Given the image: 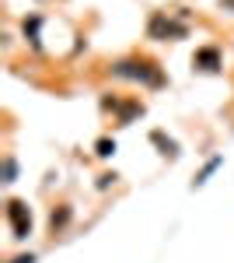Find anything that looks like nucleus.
<instances>
[{
	"instance_id": "f257e3e1",
	"label": "nucleus",
	"mask_w": 234,
	"mask_h": 263,
	"mask_svg": "<svg viewBox=\"0 0 234 263\" xmlns=\"http://www.w3.org/2000/svg\"><path fill=\"white\" fill-rule=\"evenodd\" d=\"M112 74L116 78H133V81L147 84V88H164V70L157 67L154 60H147V57H130V60H119L112 63Z\"/></svg>"
},
{
	"instance_id": "f03ea898",
	"label": "nucleus",
	"mask_w": 234,
	"mask_h": 263,
	"mask_svg": "<svg viewBox=\"0 0 234 263\" xmlns=\"http://www.w3.org/2000/svg\"><path fill=\"white\" fill-rule=\"evenodd\" d=\"M147 35L151 39H185L189 28H185V21H175L168 11H154L147 21Z\"/></svg>"
},
{
	"instance_id": "7ed1b4c3",
	"label": "nucleus",
	"mask_w": 234,
	"mask_h": 263,
	"mask_svg": "<svg viewBox=\"0 0 234 263\" xmlns=\"http://www.w3.org/2000/svg\"><path fill=\"white\" fill-rule=\"evenodd\" d=\"M7 224L14 232V239H28L32 235V207L25 200H7Z\"/></svg>"
},
{
	"instance_id": "20e7f679",
	"label": "nucleus",
	"mask_w": 234,
	"mask_h": 263,
	"mask_svg": "<svg viewBox=\"0 0 234 263\" xmlns=\"http://www.w3.org/2000/svg\"><path fill=\"white\" fill-rule=\"evenodd\" d=\"M193 67H199V70H220V49H217V46H203V49H196Z\"/></svg>"
},
{
	"instance_id": "39448f33",
	"label": "nucleus",
	"mask_w": 234,
	"mask_h": 263,
	"mask_svg": "<svg viewBox=\"0 0 234 263\" xmlns=\"http://www.w3.org/2000/svg\"><path fill=\"white\" fill-rule=\"evenodd\" d=\"M105 109H116L119 123H130L133 116L143 112V105H140V102H119V99H105Z\"/></svg>"
},
{
	"instance_id": "423d86ee",
	"label": "nucleus",
	"mask_w": 234,
	"mask_h": 263,
	"mask_svg": "<svg viewBox=\"0 0 234 263\" xmlns=\"http://www.w3.org/2000/svg\"><path fill=\"white\" fill-rule=\"evenodd\" d=\"M151 141H154L157 147H161V155H168V158H175V155H178L175 141H168V137H164V134H161V130H154V134H151Z\"/></svg>"
},
{
	"instance_id": "0eeeda50",
	"label": "nucleus",
	"mask_w": 234,
	"mask_h": 263,
	"mask_svg": "<svg viewBox=\"0 0 234 263\" xmlns=\"http://www.w3.org/2000/svg\"><path fill=\"white\" fill-rule=\"evenodd\" d=\"M67 221H70V207H59V211H53V218H49L53 232H59V228H63Z\"/></svg>"
},
{
	"instance_id": "6e6552de",
	"label": "nucleus",
	"mask_w": 234,
	"mask_h": 263,
	"mask_svg": "<svg viewBox=\"0 0 234 263\" xmlns=\"http://www.w3.org/2000/svg\"><path fill=\"white\" fill-rule=\"evenodd\" d=\"M35 32H39V18L25 21V35H28V39H32V46H39V39H35Z\"/></svg>"
},
{
	"instance_id": "1a4fd4ad",
	"label": "nucleus",
	"mask_w": 234,
	"mask_h": 263,
	"mask_svg": "<svg viewBox=\"0 0 234 263\" xmlns=\"http://www.w3.org/2000/svg\"><path fill=\"white\" fill-rule=\"evenodd\" d=\"M217 165H220V158H210V162H206V168H203V172H199V176H196V186H199V182H206V176H210V172H214Z\"/></svg>"
},
{
	"instance_id": "9d476101",
	"label": "nucleus",
	"mask_w": 234,
	"mask_h": 263,
	"mask_svg": "<svg viewBox=\"0 0 234 263\" xmlns=\"http://www.w3.org/2000/svg\"><path fill=\"white\" fill-rule=\"evenodd\" d=\"M112 151H116V144L109 141V137H101V141H98V155H101V158H109Z\"/></svg>"
},
{
	"instance_id": "9b49d317",
	"label": "nucleus",
	"mask_w": 234,
	"mask_h": 263,
	"mask_svg": "<svg viewBox=\"0 0 234 263\" xmlns=\"http://www.w3.org/2000/svg\"><path fill=\"white\" fill-rule=\"evenodd\" d=\"M4 179H7V182L14 179V158H7V162H4Z\"/></svg>"
},
{
	"instance_id": "f8f14e48",
	"label": "nucleus",
	"mask_w": 234,
	"mask_h": 263,
	"mask_svg": "<svg viewBox=\"0 0 234 263\" xmlns=\"http://www.w3.org/2000/svg\"><path fill=\"white\" fill-rule=\"evenodd\" d=\"M11 263H32V256H18V260H11Z\"/></svg>"
},
{
	"instance_id": "ddd939ff",
	"label": "nucleus",
	"mask_w": 234,
	"mask_h": 263,
	"mask_svg": "<svg viewBox=\"0 0 234 263\" xmlns=\"http://www.w3.org/2000/svg\"><path fill=\"white\" fill-rule=\"evenodd\" d=\"M224 4H227V7H234V0H224Z\"/></svg>"
}]
</instances>
